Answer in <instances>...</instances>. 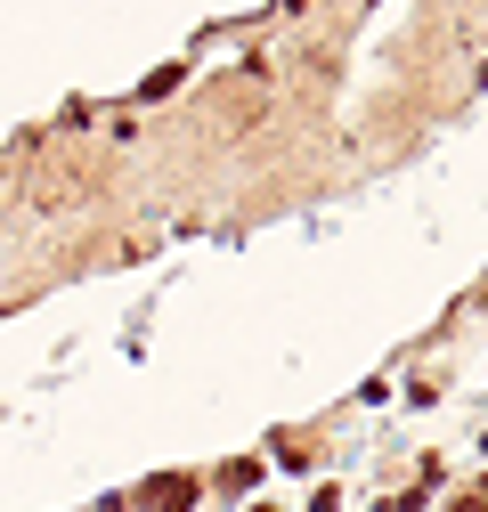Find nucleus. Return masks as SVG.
<instances>
[{
  "label": "nucleus",
  "mask_w": 488,
  "mask_h": 512,
  "mask_svg": "<svg viewBox=\"0 0 488 512\" xmlns=\"http://www.w3.org/2000/svg\"><path fill=\"white\" fill-rule=\"evenodd\" d=\"M456 512H488V480H480V488H464V496H456Z\"/></svg>",
  "instance_id": "f03ea898"
},
{
  "label": "nucleus",
  "mask_w": 488,
  "mask_h": 512,
  "mask_svg": "<svg viewBox=\"0 0 488 512\" xmlns=\"http://www.w3.org/2000/svg\"><path fill=\"white\" fill-rule=\"evenodd\" d=\"M147 496H155L163 512H188V504H196V480H155Z\"/></svg>",
  "instance_id": "f257e3e1"
}]
</instances>
